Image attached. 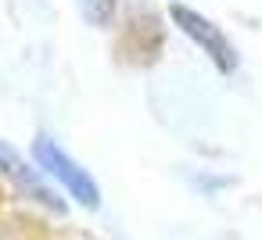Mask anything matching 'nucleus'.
<instances>
[{
    "instance_id": "obj_1",
    "label": "nucleus",
    "mask_w": 262,
    "mask_h": 240,
    "mask_svg": "<svg viewBox=\"0 0 262 240\" xmlns=\"http://www.w3.org/2000/svg\"><path fill=\"white\" fill-rule=\"evenodd\" d=\"M33 158H36V165L47 172V176H54L65 190H69V197L72 201H79L83 208H97L101 204V190H97V183H94V176L58 143V140H51V136H36V143H33Z\"/></svg>"
},
{
    "instance_id": "obj_2",
    "label": "nucleus",
    "mask_w": 262,
    "mask_h": 240,
    "mask_svg": "<svg viewBox=\"0 0 262 240\" xmlns=\"http://www.w3.org/2000/svg\"><path fill=\"white\" fill-rule=\"evenodd\" d=\"M169 15H172V22L180 26V33H187V36H190V40H194L212 61H215L219 72H233V68H237V51H233V43L223 36L219 26H212L205 15L190 11L187 4H172Z\"/></svg>"
},
{
    "instance_id": "obj_3",
    "label": "nucleus",
    "mask_w": 262,
    "mask_h": 240,
    "mask_svg": "<svg viewBox=\"0 0 262 240\" xmlns=\"http://www.w3.org/2000/svg\"><path fill=\"white\" fill-rule=\"evenodd\" d=\"M0 172H4V179H11V186L18 190V194H26V197H33L36 204H43V208H51V211H65V201L47 186V179L40 176L43 169H36V165H29L8 140H0Z\"/></svg>"
},
{
    "instance_id": "obj_4",
    "label": "nucleus",
    "mask_w": 262,
    "mask_h": 240,
    "mask_svg": "<svg viewBox=\"0 0 262 240\" xmlns=\"http://www.w3.org/2000/svg\"><path fill=\"white\" fill-rule=\"evenodd\" d=\"M115 11V0H83V15L90 26H104Z\"/></svg>"
}]
</instances>
